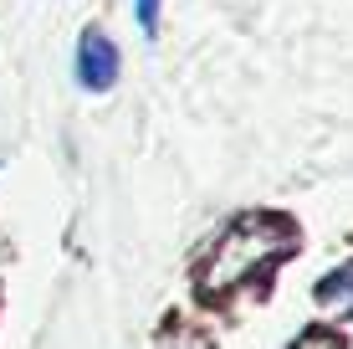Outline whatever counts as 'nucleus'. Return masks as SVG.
I'll return each mask as SVG.
<instances>
[{
	"mask_svg": "<svg viewBox=\"0 0 353 349\" xmlns=\"http://www.w3.org/2000/svg\"><path fill=\"white\" fill-rule=\"evenodd\" d=\"M292 349H348V339H343V334H333V329H307V334L292 339Z\"/></svg>",
	"mask_w": 353,
	"mask_h": 349,
	"instance_id": "obj_5",
	"label": "nucleus"
},
{
	"mask_svg": "<svg viewBox=\"0 0 353 349\" xmlns=\"http://www.w3.org/2000/svg\"><path fill=\"white\" fill-rule=\"evenodd\" d=\"M118 72H123V62H118V41L108 31L88 26L77 36V57H72V77H77L82 93H113Z\"/></svg>",
	"mask_w": 353,
	"mask_h": 349,
	"instance_id": "obj_2",
	"label": "nucleus"
},
{
	"mask_svg": "<svg viewBox=\"0 0 353 349\" xmlns=\"http://www.w3.org/2000/svg\"><path fill=\"white\" fill-rule=\"evenodd\" d=\"M312 298L327 308V314H348L353 319V257H343L333 272H323L312 283Z\"/></svg>",
	"mask_w": 353,
	"mask_h": 349,
	"instance_id": "obj_3",
	"label": "nucleus"
},
{
	"mask_svg": "<svg viewBox=\"0 0 353 349\" xmlns=\"http://www.w3.org/2000/svg\"><path fill=\"white\" fill-rule=\"evenodd\" d=\"M159 16H164V0H133V21H139V31L149 36H159Z\"/></svg>",
	"mask_w": 353,
	"mask_h": 349,
	"instance_id": "obj_4",
	"label": "nucleus"
},
{
	"mask_svg": "<svg viewBox=\"0 0 353 349\" xmlns=\"http://www.w3.org/2000/svg\"><path fill=\"white\" fill-rule=\"evenodd\" d=\"M297 252V232H292L287 216H272V211H246V216H230L221 226V236L205 252V267L194 287L200 298H225V293H241L251 278L272 272L282 257Z\"/></svg>",
	"mask_w": 353,
	"mask_h": 349,
	"instance_id": "obj_1",
	"label": "nucleus"
}]
</instances>
